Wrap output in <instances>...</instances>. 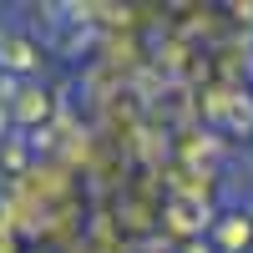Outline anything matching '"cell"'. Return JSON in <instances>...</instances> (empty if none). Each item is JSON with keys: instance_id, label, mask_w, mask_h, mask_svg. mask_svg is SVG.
<instances>
[{"instance_id": "6da1fadb", "label": "cell", "mask_w": 253, "mask_h": 253, "mask_svg": "<svg viewBox=\"0 0 253 253\" xmlns=\"http://www.w3.org/2000/svg\"><path fill=\"white\" fill-rule=\"evenodd\" d=\"M0 61H5V66H15V71H31V66H36V56H31L26 41H5V46H0Z\"/></svg>"}, {"instance_id": "7a4b0ae2", "label": "cell", "mask_w": 253, "mask_h": 253, "mask_svg": "<svg viewBox=\"0 0 253 253\" xmlns=\"http://www.w3.org/2000/svg\"><path fill=\"white\" fill-rule=\"evenodd\" d=\"M223 243H228V248L248 243V218H228V223H223Z\"/></svg>"}]
</instances>
